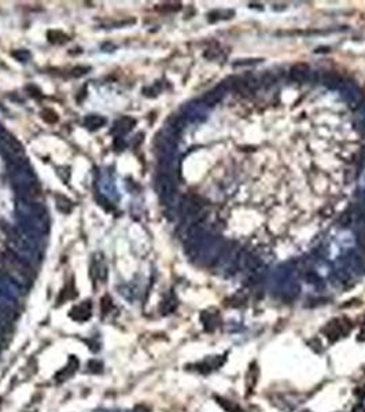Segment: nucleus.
Segmentation results:
<instances>
[{
    "mask_svg": "<svg viewBox=\"0 0 365 412\" xmlns=\"http://www.w3.org/2000/svg\"><path fill=\"white\" fill-rule=\"evenodd\" d=\"M10 179L14 190L20 195V199H32L40 195L37 181L33 175V171L25 161H17L11 162L9 168Z\"/></svg>",
    "mask_w": 365,
    "mask_h": 412,
    "instance_id": "obj_1",
    "label": "nucleus"
},
{
    "mask_svg": "<svg viewBox=\"0 0 365 412\" xmlns=\"http://www.w3.org/2000/svg\"><path fill=\"white\" fill-rule=\"evenodd\" d=\"M17 213L21 223L26 227L32 228L39 234L48 231V217L46 209L39 202L32 199H18Z\"/></svg>",
    "mask_w": 365,
    "mask_h": 412,
    "instance_id": "obj_2",
    "label": "nucleus"
},
{
    "mask_svg": "<svg viewBox=\"0 0 365 412\" xmlns=\"http://www.w3.org/2000/svg\"><path fill=\"white\" fill-rule=\"evenodd\" d=\"M0 154L11 162L21 161L24 157L22 144L6 129L0 132Z\"/></svg>",
    "mask_w": 365,
    "mask_h": 412,
    "instance_id": "obj_3",
    "label": "nucleus"
},
{
    "mask_svg": "<svg viewBox=\"0 0 365 412\" xmlns=\"http://www.w3.org/2000/svg\"><path fill=\"white\" fill-rule=\"evenodd\" d=\"M157 190H158L161 198L165 202L173 201V198L176 195V193H175V184H173L172 179L168 176H161L157 180Z\"/></svg>",
    "mask_w": 365,
    "mask_h": 412,
    "instance_id": "obj_4",
    "label": "nucleus"
},
{
    "mask_svg": "<svg viewBox=\"0 0 365 412\" xmlns=\"http://www.w3.org/2000/svg\"><path fill=\"white\" fill-rule=\"evenodd\" d=\"M135 124H136V121H135L133 118H130V117L118 118L117 121L114 122L111 132H113V134L116 135L117 138H121L122 135L128 134V132H129L132 128H133Z\"/></svg>",
    "mask_w": 365,
    "mask_h": 412,
    "instance_id": "obj_5",
    "label": "nucleus"
},
{
    "mask_svg": "<svg viewBox=\"0 0 365 412\" xmlns=\"http://www.w3.org/2000/svg\"><path fill=\"white\" fill-rule=\"evenodd\" d=\"M99 190L101 193L105 195L107 199H117V189H116V184L114 181L110 179L109 176L102 177L101 183H99Z\"/></svg>",
    "mask_w": 365,
    "mask_h": 412,
    "instance_id": "obj_6",
    "label": "nucleus"
},
{
    "mask_svg": "<svg viewBox=\"0 0 365 412\" xmlns=\"http://www.w3.org/2000/svg\"><path fill=\"white\" fill-rule=\"evenodd\" d=\"M0 294L6 295L7 298H14L20 294V289L10 278H0Z\"/></svg>",
    "mask_w": 365,
    "mask_h": 412,
    "instance_id": "obj_7",
    "label": "nucleus"
},
{
    "mask_svg": "<svg viewBox=\"0 0 365 412\" xmlns=\"http://www.w3.org/2000/svg\"><path fill=\"white\" fill-rule=\"evenodd\" d=\"M106 124V118L102 117V116H98V114H89L87 116L84 120V125L91 130L99 129L102 126Z\"/></svg>",
    "mask_w": 365,
    "mask_h": 412,
    "instance_id": "obj_8",
    "label": "nucleus"
},
{
    "mask_svg": "<svg viewBox=\"0 0 365 412\" xmlns=\"http://www.w3.org/2000/svg\"><path fill=\"white\" fill-rule=\"evenodd\" d=\"M56 206H58L59 211L65 212V213L71 211V202L65 197H56Z\"/></svg>",
    "mask_w": 365,
    "mask_h": 412,
    "instance_id": "obj_9",
    "label": "nucleus"
},
{
    "mask_svg": "<svg viewBox=\"0 0 365 412\" xmlns=\"http://www.w3.org/2000/svg\"><path fill=\"white\" fill-rule=\"evenodd\" d=\"M42 117H43V120H44V121L50 122V124L58 121V116H56V113H55V111H52V110H50V109H46L44 111H42Z\"/></svg>",
    "mask_w": 365,
    "mask_h": 412,
    "instance_id": "obj_10",
    "label": "nucleus"
},
{
    "mask_svg": "<svg viewBox=\"0 0 365 412\" xmlns=\"http://www.w3.org/2000/svg\"><path fill=\"white\" fill-rule=\"evenodd\" d=\"M13 57H14V58H17L18 61L26 62V61H28V59L30 58V54L25 50H18V51H14Z\"/></svg>",
    "mask_w": 365,
    "mask_h": 412,
    "instance_id": "obj_11",
    "label": "nucleus"
}]
</instances>
